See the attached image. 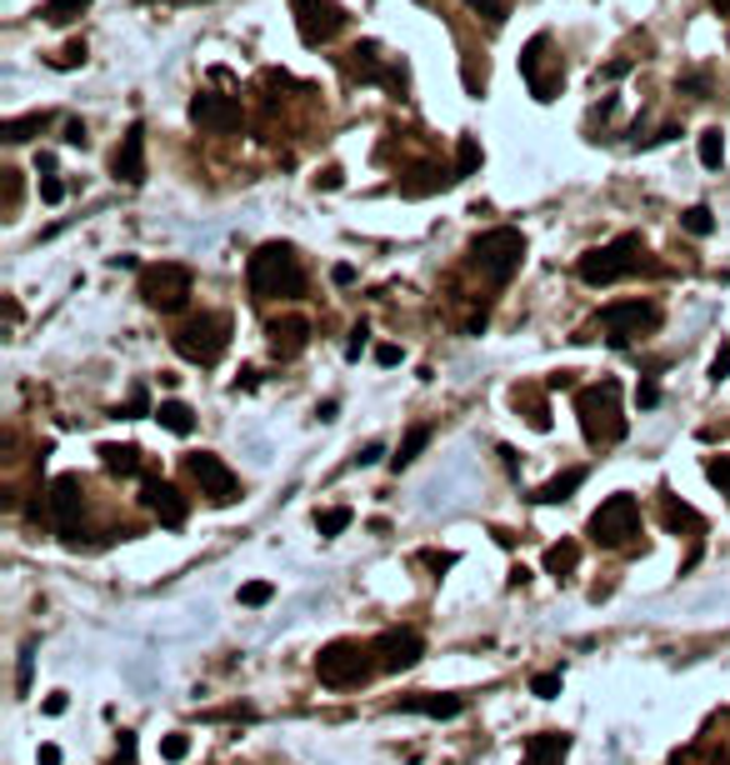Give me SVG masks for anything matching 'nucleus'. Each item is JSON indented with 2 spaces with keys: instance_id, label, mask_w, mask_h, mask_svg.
<instances>
[{
  "instance_id": "1",
  "label": "nucleus",
  "mask_w": 730,
  "mask_h": 765,
  "mask_svg": "<svg viewBox=\"0 0 730 765\" xmlns=\"http://www.w3.org/2000/svg\"><path fill=\"white\" fill-rule=\"evenodd\" d=\"M246 281L256 301H301L306 295V271H301V256H295L285 240L260 246L246 266Z\"/></svg>"
},
{
  "instance_id": "2",
  "label": "nucleus",
  "mask_w": 730,
  "mask_h": 765,
  "mask_svg": "<svg viewBox=\"0 0 730 765\" xmlns=\"http://www.w3.org/2000/svg\"><path fill=\"white\" fill-rule=\"evenodd\" d=\"M576 415H580V436L590 446H615L625 440V415H621V380H596V386L576 390Z\"/></svg>"
},
{
  "instance_id": "3",
  "label": "nucleus",
  "mask_w": 730,
  "mask_h": 765,
  "mask_svg": "<svg viewBox=\"0 0 730 765\" xmlns=\"http://www.w3.org/2000/svg\"><path fill=\"white\" fill-rule=\"evenodd\" d=\"M231 330H236V320L225 316V310H201V316H190L186 326L170 336L176 341V355L190 365H215L225 355V345H231Z\"/></svg>"
},
{
  "instance_id": "4",
  "label": "nucleus",
  "mask_w": 730,
  "mask_h": 765,
  "mask_svg": "<svg viewBox=\"0 0 730 765\" xmlns=\"http://www.w3.org/2000/svg\"><path fill=\"white\" fill-rule=\"evenodd\" d=\"M370 656H376V646H361V640H330V646L316 656L320 685H330V691H355V685H365L380 671V660H370Z\"/></svg>"
},
{
  "instance_id": "5",
  "label": "nucleus",
  "mask_w": 730,
  "mask_h": 765,
  "mask_svg": "<svg viewBox=\"0 0 730 765\" xmlns=\"http://www.w3.org/2000/svg\"><path fill=\"white\" fill-rule=\"evenodd\" d=\"M520 260H526V236H520L516 225H495V231L475 236V246H471V266L495 285H506L520 271Z\"/></svg>"
},
{
  "instance_id": "6",
  "label": "nucleus",
  "mask_w": 730,
  "mask_h": 765,
  "mask_svg": "<svg viewBox=\"0 0 730 765\" xmlns=\"http://www.w3.org/2000/svg\"><path fill=\"white\" fill-rule=\"evenodd\" d=\"M640 236H615L611 246H596V250H586L580 256V266H576V275L586 285H615V281H625V275H636L640 271Z\"/></svg>"
},
{
  "instance_id": "7",
  "label": "nucleus",
  "mask_w": 730,
  "mask_h": 765,
  "mask_svg": "<svg viewBox=\"0 0 730 765\" xmlns=\"http://www.w3.org/2000/svg\"><path fill=\"white\" fill-rule=\"evenodd\" d=\"M141 295H145V306H151V310L176 316V310H186L190 295H196V275H190V266H180V260L145 266V271H141Z\"/></svg>"
},
{
  "instance_id": "8",
  "label": "nucleus",
  "mask_w": 730,
  "mask_h": 765,
  "mask_svg": "<svg viewBox=\"0 0 730 765\" xmlns=\"http://www.w3.org/2000/svg\"><path fill=\"white\" fill-rule=\"evenodd\" d=\"M590 541L605 545V551H621V545H631L640 536V501L636 495H611L596 516H590Z\"/></svg>"
},
{
  "instance_id": "9",
  "label": "nucleus",
  "mask_w": 730,
  "mask_h": 765,
  "mask_svg": "<svg viewBox=\"0 0 730 765\" xmlns=\"http://www.w3.org/2000/svg\"><path fill=\"white\" fill-rule=\"evenodd\" d=\"M291 11H295V31H301V40H306L310 50L330 46L345 25V11L335 0H291Z\"/></svg>"
},
{
  "instance_id": "10",
  "label": "nucleus",
  "mask_w": 730,
  "mask_h": 765,
  "mask_svg": "<svg viewBox=\"0 0 730 765\" xmlns=\"http://www.w3.org/2000/svg\"><path fill=\"white\" fill-rule=\"evenodd\" d=\"M660 326V310L650 301H611L601 310V330L611 336V345H631L640 330H656Z\"/></svg>"
},
{
  "instance_id": "11",
  "label": "nucleus",
  "mask_w": 730,
  "mask_h": 765,
  "mask_svg": "<svg viewBox=\"0 0 730 765\" xmlns=\"http://www.w3.org/2000/svg\"><path fill=\"white\" fill-rule=\"evenodd\" d=\"M81 475H60V481H50V495H46V510L50 520H56V530L66 536V541H81V520H85V501H81Z\"/></svg>"
},
{
  "instance_id": "12",
  "label": "nucleus",
  "mask_w": 730,
  "mask_h": 765,
  "mask_svg": "<svg viewBox=\"0 0 730 765\" xmlns=\"http://www.w3.org/2000/svg\"><path fill=\"white\" fill-rule=\"evenodd\" d=\"M186 471H190V481L201 485V495H211L215 506H231V501L240 495L236 471H231L221 456H211V450H196V456H186Z\"/></svg>"
},
{
  "instance_id": "13",
  "label": "nucleus",
  "mask_w": 730,
  "mask_h": 765,
  "mask_svg": "<svg viewBox=\"0 0 730 765\" xmlns=\"http://www.w3.org/2000/svg\"><path fill=\"white\" fill-rule=\"evenodd\" d=\"M190 120L205 130V136H231V130L246 126V110H240L236 95H221V91H201L190 101Z\"/></svg>"
},
{
  "instance_id": "14",
  "label": "nucleus",
  "mask_w": 730,
  "mask_h": 765,
  "mask_svg": "<svg viewBox=\"0 0 730 765\" xmlns=\"http://www.w3.org/2000/svg\"><path fill=\"white\" fill-rule=\"evenodd\" d=\"M370 646H376L380 671H411L415 660L425 656V640L415 636V631H386V636H376Z\"/></svg>"
},
{
  "instance_id": "15",
  "label": "nucleus",
  "mask_w": 730,
  "mask_h": 765,
  "mask_svg": "<svg viewBox=\"0 0 730 765\" xmlns=\"http://www.w3.org/2000/svg\"><path fill=\"white\" fill-rule=\"evenodd\" d=\"M110 176L126 180V186H141V180H145V126H141V120L120 136L116 155H110Z\"/></svg>"
},
{
  "instance_id": "16",
  "label": "nucleus",
  "mask_w": 730,
  "mask_h": 765,
  "mask_svg": "<svg viewBox=\"0 0 730 765\" xmlns=\"http://www.w3.org/2000/svg\"><path fill=\"white\" fill-rule=\"evenodd\" d=\"M545 50H551V36H530L526 50H520V75H526L535 101H555V91H561V81L545 75Z\"/></svg>"
},
{
  "instance_id": "17",
  "label": "nucleus",
  "mask_w": 730,
  "mask_h": 765,
  "mask_svg": "<svg viewBox=\"0 0 730 765\" xmlns=\"http://www.w3.org/2000/svg\"><path fill=\"white\" fill-rule=\"evenodd\" d=\"M141 501L155 510V516H161V526H170V530H180V526H186V516H190L186 495H180L170 481H145Z\"/></svg>"
},
{
  "instance_id": "18",
  "label": "nucleus",
  "mask_w": 730,
  "mask_h": 765,
  "mask_svg": "<svg viewBox=\"0 0 730 765\" xmlns=\"http://www.w3.org/2000/svg\"><path fill=\"white\" fill-rule=\"evenodd\" d=\"M345 71H351L355 81H380V85H396V91H405V71H386V66H380V50L370 46V40L351 46V56H345Z\"/></svg>"
},
{
  "instance_id": "19",
  "label": "nucleus",
  "mask_w": 730,
  "mask_h": 765,
  "mask_svg": "<svg viewBox=\"0 0 730 765\" xmlns=\"http://www.w3.org/2000/svg\"><path fill=\"white\" fill-rule=\"evenodd\" d=\"M266 336H271V355H275V361H295V355L310 345V320L306 316L271 320V326H266Z\"/></svg>"
},
{
  "instance_id": "20",
  "label": "nucleus",
  "mask_w": 730,
  "mask_h": 765,
  "mask_svg": "<svg viewBox=\"0 0 730 765\" xmlns=\"http://www.w3.org/2000/svg\"><path fill=\"white\" fill-rule=\"evenodd\" d=\"M401 710H411V716H431V720H450V716L466 710V695H431V691H421V695H405Z\"/></svg>"
},
{
  "instance_id": "21",
  "label": "nucleus",
  "mask_w": 730,
  "mask_h": 765,
  "mask_svg": "<svg viewBox=\"0 0 730 765\" xmlns=\"http://www.w3.org/2000/svg\"><path fill=\"white\" fill-rule=\"evenodd\" d=\"M570 751V735L566 730H545V735H530L526 741V761L520 765H561Z\"/></svg>"
},
{
  "instance_id": "22",
  "label": "nucleus",
  "mask_w": 730,
  "mask_h": 765,
  "mask_svg": "<svg viewBox=\"0 0 730 765\" xmlns=\"http://www.w3.org/2000/svg\"><path fill=\"white\" fill-rule=\"evenodd\" d=\"M456 170H446V165H415L411 170V180H401V196H431V190H446V186H456Z\"/></svg>"
},
{
  "instance_id": "23",
  "label": "nucleus",
  "mask_w": 730,
  "mask_h": 765,
  "mask_svg": "<svg viewBox=\"0 0 730 765\" xmlns=\"http://www.w3.org/2000/svg\"><path fill=\"white\" fill-rule=\"evenodd\" d=\"M580 485H586V471H580V466H570L566 475H555V481H545L541 491L530 495V501H535V506H561V501H570V495H576Z\"/></svg>"
},
{
  "instance_id": "24",
  "label": "nucleus",
  "mask_w": 730,
  "mask_h": 765,
  "mask_svg": "<svg viewBox=\"0 0 730 765\" xmlns=\"http://www.w3.org/2000/svg\"><path fill=\"white\" fill-rule=\"evenodd\" d=\"M46 126H50V110H31V116L5 120V126H0V141H5V145H25V141H36Z\"/></svg>"
},
{
  "instance_id": "25",
  "label": "nucleus",
  "mask_w": 730,
  "mask_h": 765,
  "mask_svg": "<svg viewBox=\"0 0 730 765\" xmlns=\"http://www.w3.org/2000/svg\"><path fill=\"white\" fill-rule=\"evenodd\" d=\"M660 510H666V526H671V530H691V536H706V516H700V510H691L685 501H675L671 491H666Z\"/></svg>"
},
{
  "instance_id": "26",
  "label": "nucleus",
  "mask_w": 730,
  "mask_h": 765,
  "mask_svg": "<svg viewBox=\"0 0 730 765\" xmlns=\"http://www.w3.org/2000/svg\"><path fill=\"white\" fill-rule=\"evenodd\" d=\"M155 421H161L170 436H190V431H196V411H190L186 401H161L155 405Z\"/></svg>"
},
{
  "instance_id": "27",
  "label": "nucleus",
  "mask_w": 730,
  "mask_h": 765,
  "mask_svg": "<svg viewBox=\"0 0 730 765\" xmlns=\"http://www.w3.org/2000/svg\"><path fill=\"white\" fill-rule=\"evenodd\" d=\"M95 456H101V466H106L110 475H136L141 471V450L136 446H101Z\"/></svg>"
},
{
  "instance_id": "28",
  "label": "nucleus",
  "mask_w": 730,
  "mask_h": 765,
  "mask_svg": "<svg viewBox=\"0 0 730 765\" xmlns=\"http://www.w3.org/2000/svg\"><path fill=\"white\" fill-rule=\"evenodd\" d=\"M576 565H580V545L576 541H561V545H551V551H545V570H551L555 580H566Z\"/></svg>"
},
{
  "instance_id": "29",
  "label": "nucleus",
  "mask_w": 730,
  "mask_h": 765,
  "mask_svg": "<svg viewBox=\"0 0 730 765\" xmlns=\"http://www.w3.org/2000/svg\"><path fill=\"white\" fill-rule=\"evenodd\" d=\"M425 446H431V425H411V431H405V440H401V450L390 456V466H396V471H405V466H411V460L421 456Z\"/></svg>"
},
{
  "instance_id": "30",
  "label": "nucleus",
  "mask_w": 730,
  "mask_h": 765,
  "mask_svg": "<svg viewBox=\"0 0 730 765\" xmlns=\"http://www.w3.org/2000/svg\"><path fill=\"white\" fill-rule=\"evenodd\" d=\"M85 11H91V0H46V5H40V21L71 25V21H81Z\"/></svg>"
},
{
  "instance_id": "31",
  "label": "nucleus",
  "mask_w": 730,
  "mask_h": 765,
  "mask_svg": "<svg viewBox=\"0 0 730 765\" xmlns=\"http://www.w3.org/2000/svg\"><path fill=\"white\" fill-rule=\"evenodd\" d=\"M720 161H726V136H720V126H710L706 136H700V165H706V170H716Z\"/></svg>"
},
{
  "instance_id": "32",
  "label": "nucleus",
  "mask_w": 730,
  "mask_h": 765,
  "mask_svg": "<svg viewBox=\"0 0 730 765\" xmlns=\"http://www.w3.org/2000/svg\"><path fill=\"white\" fill-rule=\"evenodd\" d=\"M40 170H46V176H40V201H46V205H60V201H66V186L50 176V170H56V161H50V155H40Z\"/></svg>"
},
{
  "instance_id": "33",
  "label": "nucleus",
  "mask_w": 730,
  "mask_h": 765,
  "mask_svg": "<svg viewBox=\"0 0 730 765\" xmlns=\"http://www.w3.org/2000/svg\"><path fill=\"white\" fill-rule=\"evenodd\" d=\"M481 170V145H475V136H460V161H456V176H475Z\"/></svg>"
},
{
  "instance_id": "34",
  "label": "nucleus",
  "mask_w": 730,
  "mask_h": 765,
  "mask_svg": "<svg viewBox=\"0 0 730 765\" xmlns=\"http://www.w3.org/2000/svg\"><path fill=\"white\" fill-rule=\"evenodd\" d=\"M351 510H345V506H335V510H320V516H316V530H320V536H326V541H330V536H341V530L345 526H351Z\"/></svg>"
},
{
  "instance_id": "35",
  "label": "nucleus",
  "mask_w": 730,
  "mask_h": 765,
  "mask_svg": "<svg viewBox=\"0 0 730 765\" xmlns=\"http://www.w3.org/2000/svg\"><path fill=\"white\" fill-rule=\"evenodd\" d=\"M681 225H685V231H691V236H710V231H716V221H710V211H706V205H691V211L681 215Z\"/></svg>"
},
{
  "instance_id": "36",
  "label": "nucleus",
  "mask_w": 730,
  "mask_h": 765,
  "mask_svg": "<svg viewBox=\"0 0 730 765\" xmlns=\"http://www.w3.org/2000/svg\"><path fill=\"white\" fill-rule=\"evenodd\" d=\"M116 415H126V421H141V415H155V411H151V390H145V386H136V390H130V401H126V411H116Z\"/></svg>"
},
{
  "instance_id": "37",
  "label": "nucleus",
  "mask_w": 730,
  "mask_h": 765,
  "mask_svg": "<svg viewBox=\"0 0 730 765\" xmlns=\"http://www.w3.org/2000/svg\"><path fill=\"white\" fill-rule=\"evenodd\" d=\"M706 475H710V485H720V495H730V456H710Z\"/></svg>"
},
{
  "instance_id": "38",
  "label": "nucleus",
  "mask_w": 730,
  "mask_h": 765,
  "mask_svg": "<svg viewBox=\"0 0 730 765\" xmlns=\"http://www.w3.org/2000/svg\"><path fill=\"white\" fill-rule=\"evenodd\" d=\"M530 695H541V701H555L561 695V671H541L530 681Z\"/></svg>"
},
{
  "instance_id": "39",
  "label": "nucleus",
  "mask_w": 730,
  "mask_h": 765,
  "mask_svg": "<svg viewBox=\"0 0 730 765\" xmlns=\"http://www.w3.org/2000/svg\"><path fill=\"white\" fill-rule=\"evenodd\" d=\"M275 596L271 580H250V586H240V605H266Z\"/></svg>"
},
{
  "instance_id": "40",
  "label": "nucleus",
  "mask_w": 730,
  "mask_h": 765,
  "mask_svg": "<svg viewBox=\"0 0 730 765\" xmlns=\"http://www.w3.org/2000/svg\"><path fill=\"white\" fill-rule=\"evenodd\" d=\"M50 66H56V71H75V66H85V40H71Z\"/></svg>"
},
{
  "instance_id": "41",
  "label": "nucleus",
  "mask_w": 730,
  "mask_h": 765,
  "mask_svg": "<svg viewBox=\"0 0 730 765\" xmlns=\"http://www.w3.org/2000/svg\"><path fill=\"white\" fill-rule=\"evenodd\" d=\"M161 755H165V761H186V755H190V735H180V730H176V735H165Z\"/></svg>"
},
{
  "instance_id": "42",
  "label": "nucleus",
  "mask_w": 730,
  "mask_h": 765,
  "mask_svg": "<svg viewBox=\"0 0 730 765\" xmlns=\"http://www.w3.org/2000/svg\"><path fill=\"white\" fill-rule=\"evenodd\" d=\"M466 5H471V11H481L485 21H501V15H506V0H466Z\"/></svg>"
},
{
  "instance_id": "43",
  "label": "nucleus",
  "mask_w": 730,
  "mask_h": 765,
  "mask_svg": "<svg viewBox=\"0 0 730 765\" xmlns=\"http://www.w3.org/2000/svg\"><path fill=\"white\" fill-rule=\"evenodd\" d=\"M421 561L431 565V570H450V565H456V555H450V551H421Z\"/></svg>"
},
{
  "instance_id": "44",
  "label": "nucleus",
  "mask_w": 730,
  "mask_h": 765,
  "mask_svg": "<svg viewBox=\"0 0 730 765\" xmlns=\"http://www.w3.org/2000/svg\"><path fill=\"white\" fill-rule=\"evenodd\" d=\"M726 376H730V345L716 355V361H710V380H716V386H720V380H726Z\"/></svg>"
},
{
  "instance_id": "45",
  "label": "nucleus",
  "mask_w": 730,
  "mask_h": 765,
  "mask_svg": "<svg viewBox=\"0 0 730 765\" xmlns=\"http://www.w3.org/2000/svg\"><path fill=\"white\" fill-rule=\"evenodd\" d=\"M681 91H691V95H695V101H706V91H710V81H706V75H685V81H681Z\"/></svg>"
},
{
  "instance_id": "46",
  "label": "nucleus",
  "mask_w": 730,
  "mask_h": 765,
  "mask_svg": "<svg viewBox=\"0 0 730 765\" xmlns=\"http://www.w3.org/2000/svg\"><path fill=\"white\" fill-rule=\"evenodd\" d=\"M116 765H136V735H130V730L120 735V761Z\"/></svg>"
},
{
  "instance_id": "47",
  "label": "nucleus",
  "mask_w": 730,
  "mask_h": 765,
  "mask_svg": "<svg viewBox=\"0 0 730 765\" xmlns=\"http://www.w3.org/2000/svg\"><path fill=\"white\" fill-rule=\"evenodd\" d=\"M380 456H386V446H376V440H370V446H365L361 456H355V466H376Z\"/></svg>"
},
{
  "instance_id": "48",
  "label": "nucleus",
  "mask_w": 730,
  "mask_h": 765,
  "mask_svg": "<svg viewBox=\"0 0 730 765\" xmlns=\"http://www.w3.org/2000/svg\"><path fill=\"white\" fill-rule=\"evenodd\" d=\"M376 361L380 365H401V345H376Z\"/></svg>"
},
{
  "instance_id": "49",
  "label": "nucleus",
  "mask_w": 730,
  "mask_h": 765,
  "mask_svg": "<svg viewBox=\"0 0 730 765\" xmlns=\"http://www.w3.org/2000/svg\"><path fill=\"white\" fill-rule=\"evenodd\" d=\"M365 336H370V330H365V326H355V330H351V345H345V355H351V361H355V355H361Z\"/></svg>"
},
{
  "instance_id": "50",
  "label": "nucleus",
  "mask_w": 730,
  "mask_h": 765,
  "mask_svg": "<svg viewBox=\"0 0 730 765\" xmlns=\"http://www.w3.org/2000/svg\"><path fill=\"white\" fill-rule=\"evenodd\" d=\"M66 145H85V126H81V120H71V126H66Z\"/></svg>"
},
{
  "instance_id": "51",
  "label": "nucleus",
  "mask_w": 730,
  "mask_h": 765,
  "mask_svg": "<svg viewBox=\"0 0 730 765\" xmlns=\"http://www.w3.org/2000/svg\"><path fill=\"white\" fill-rule=\"evenodd\" d=\"M330 281H335V285H355V266H335V271H330Z\"/></svg>"
},
{
  "instance_id": "52",
  "label": "nucleus",
  "mask_w": 730,
  "mask_h": 765,
  "mask_svg": "<svg viewBox=\"0 0 730 765\" xmlns=\"http://www.w3.org/2000/svg\"><path fill=\"white\" fill-rule=\"evenodd\" d=\"M15 685H21V691H31V650L21 656V675H15Z\"/></svg>"
},
{
  "instance_id": "53",
  "label": "nucleus",
  "mask_w": 730,
  "mask_h": 765,
  "mask_svg": "<svg viewBox=\"0 0 730 765\" xmlns=\"http://www.w3.org/2000/svg\"><path fill=\"white\" fill-rule=\"evenodd\" d=\"M625 71H631V60H611V66H605V81H615V75H625Z\"/></svg>"
},
{
  "instance_id": "54",
  "label": "nucleus",
  "mask_w": 730,
  "mask_h": 765,
  "mask_svg": "<svg viewBox=\"0 0 730 765\" xmlns=\"http://www.w3.org/2000/svg\"><path fill=\"white\" fill-rule=\"evenodd\" d=\"M675 136H681V126H666L660 136H650V145H666V141H675Z\"/></svg>"
},
{
  "instance_id": "55",
  "label": "nucleus",
  "mask_w": 730,
  "mask_h": 765,
  "mask_svg": "<svg viewBox=\"0 0 730 765\" xmlns=\"http://www.w3.org/2000/svg\"><path fill=\"white\" fill-rule=\"evenodd\" d=\"M656 401H660V390L646 380V386H640V405H656Z\"/></svg>"
},
{
  "instance_id": "56",
  "label": "nucleus",
  "mask_w": 730,
  "mask_h": 765,
  "mask_svg": "<svg viewBox=\"0 0 730 765\" xmlns=\"http://www.w3.org/2000/svg\"><path fill=\"white\" fill-rule=\"evenodd\" d=\"M40 765H60V751H56V745H40Z\"/></svg>"
},
{
  "instance_id": "57",
  "label": "nucleus",
  "mask_w": 730,
  "mask_h": 765,
  "mask_svg": "<svg viewBox=\"0 0 730 765\" xmlns=\"http://www.w3.org/2000/svg\"><path fill=\"white\" fill-rule=\"evenodd\" d=\"M710 5H716V11H720V15H730V0H710Z\"/></svg>"
}]
</instances>
